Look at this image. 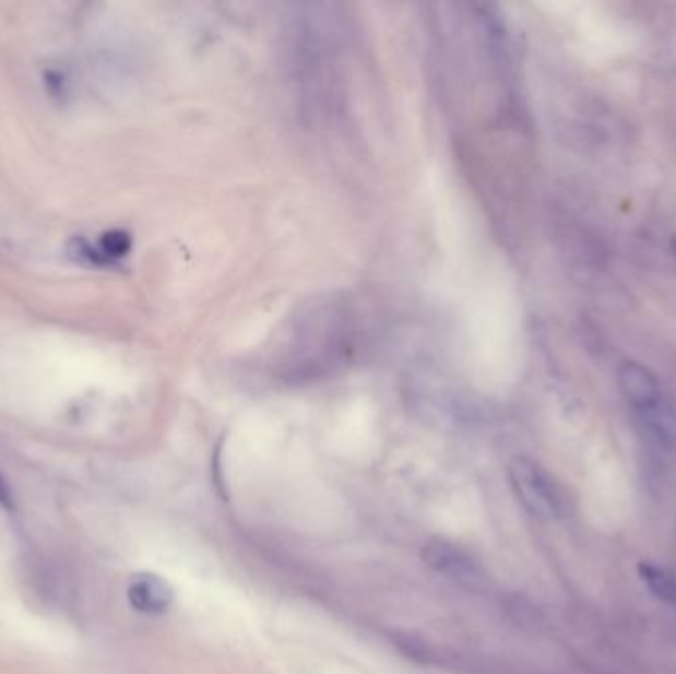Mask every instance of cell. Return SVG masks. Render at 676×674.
Returning a JSON list of instances; mask_svg holds the SVG:
<instances>
[{
  "instance_id": "cell-2",
  "label": "cell",
  "mask_w": 676,
  "mask_h": 674,
  "mask_svg": "<svg viewBox=\"0 0 676 674\" xmlns=\"http://www.w3.org/2000/svg\"><path fill=\"white\" fill-rule=\"evenodd\" d=\"M424 560L431 570L448 580L459 581L463 586H473L481 581V568L467 552L443 540H431L427 544L424 548Z\"/></svg>"
},
{
  "instance_id": "cell-4",
  "label": "cell",
  "mask_w": 676,
  "mask_h": 674,
  "mask_svg": "<svg viewBox=\"0 0 676 674\" xmlns=\"http://www.w3.org/2000/svg\"><path fill=\"white\" fill-rule=\"evenodd\" d=\"M617 385L625 400L639 412H653L661 404V388L655 374L643 364H621L617 370Z\"/></svg>"
},
{
  "instance_id": "cell-3",
  "label": "cell",
  "mask_w": 676,
  "mask_h": 674,
  "mask_svg": "<svg viewBox=\"0 0 676 674\" xmlns=\"http://www.w3.org/2000/svg\"><path fill=\"white\" fill-rule=\"evenodd\" d=\"M127 600L139 613L163 615L175 602V590L165 578L151 571H141L129 580Z\"/></svg>"
},
{
  "instance_id": "cell-6",
  "label": "cell",
  "mask_w": 676,
  "mask_h": 674,
  "mask_svg": "<svg viewBox=\"0 0 676 674\" xmlns=\"http://www.w3.org/2000/svg\"><path fill=\"white\" fill-rule=\"evenodd\" d=\"M0 507L4 510L14 509V498H12V490L7 483V478L2 477L0 473Z\"/></svg>"
},
{
  "instance_id": "cell-1",
  "label": "cell",
  "mask_w": 676,
  "mask_h": 674,
  "mask_svg": "<svg viewBox=\"0 0 676 674\" xmlns=\"http://www.w3.org/2000/svg\"><path fill=\"white\" fill-rule=\"evenodd\" d=\"M510 485L524 509L541 520L562 517L564 498L550 475L531 459L519 457L510 463Z\"/></svg>"
},
{
  "instance_id": "cell-5",
  "label": "cell",
  "mask_w": 676,
  "mask_h": 674,
  "mask_svg": "<svg viewBox=\"0 0 676 674\" xmlns=\"http://www.w3.org/2000/svg\"><path fill=\"white\" fill-rule=\"evenodd\" d=\"M639 574L656 600H661L666 605H673L676 610V576L673 571L645 561L639 566Z\"/></svg>"
}]
</instances>
